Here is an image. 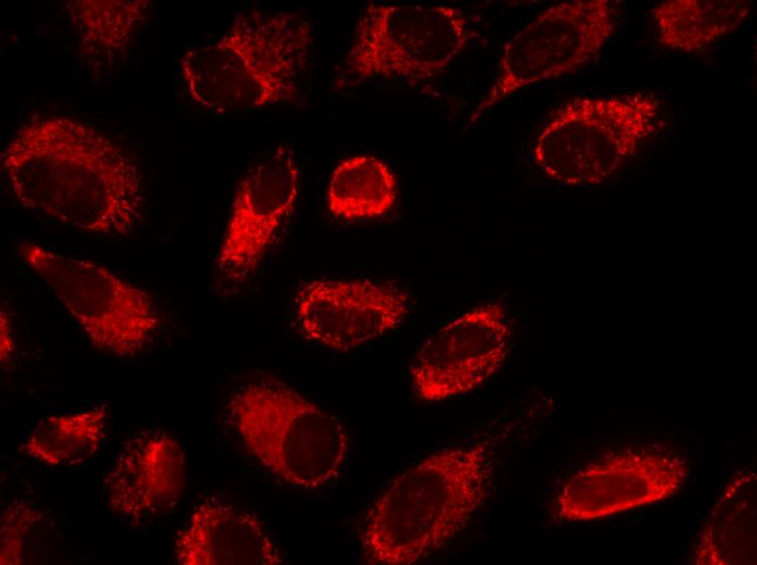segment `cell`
I'll use <instances>...</instances> for the list:
<instances>
[{"mask_svg": "<svg viewBox=\"0 0 757 565\" xmlns=\"http://www.w3.org/2000/svg\"><path fill=\"white\" fill-rule=\"evenodd\" d=\"M0 166L24 209L75 231L122 238L145 219V177L135 155L76 117L32 116L1 151Z\"/></svg>", "mask_w": 757, "mask_h": 565, "instance_id": "obj_1", "label": "cell"}, {"mask_svg": "<svg viewBox=\"0 0 757 565\" xmlns=\"http://www.w3.org/2000/svg\"><path fill=\"white\" fill-rule=\"evenodd\" d=\"M492 473L485 442L438 450L401 472L365 515V561L412 565L444 550L486 502Z\"/></svg>", "mask_w": 757, "mask_h": 565, "instance_id": "obj_2", "label": "cell"}, {"mask_svg": "<svg viewBox=\"0 0 757 565\" xmlns=\"http://www.w3.org/2000/svg\"><path fill=\"white\" fill-rule=\"evenodd\" d=\"M313 41L307 17L253 8L236 14L214 41L182 56V83L190 101L209 111L289 104L300 93Z\"/></svg>", "mask_w": 757, "mask_h": 565, "instance_id": "obj_3", "label": "cell"}, {"mask_svg": "<svg viewBox=\"0 0 757 565\" xmlns=\"http://www.w3.org/2000/svg\"><path fill=\"white\" fill-rule=\"evenodd\" d=\"M226 410L249 453L288 484L318 489L339 475L349 448L345 426L285 382H248Z\"/></svg>", "mask_w": 757, "mask_h": 565, "instance_id": "obj_4", "label": "cell"}, {"mask_svg": "<svg viewBox=\"0 0 757 565\" xmlns=\"http://www.w3.org/2000/svg\"><path fill=\"white\" fill-rule=\"evenodd\" d=\"M473 35L464 13L451 5L368 2L357 20L338 86L431 80L449 67Z\"/></svg>", "mask_w": 757, "mask_h": 565, "instance_id": "obj_5", "label": "cell"}, {"mask_svg": "<svg viewBox=\"0 0 757 565\" xmlns=\"http://www.w3.org/2000/svg\"><path fill=\"white\" fill-rule=\"evenodd\" d=\"M658 111L659 101L646 93L574 98L542 128L533 160L564 185L599 183L655 131Z\"/></svg>", "mask_w": 757, "mask_h": 565, "instance_id": "obj_6", "label": "cell"}, {"mask_svg": "<svg viewBox=\"0 0 757 565\" xmlns=\"http://www.w3.org/2000/svg\"><path fill=\"white\" fill-rule=\"evenodd\" d=\"M18 254L50 288L91 346L117 357H134L161 326L152 297L106 266L23 241Z\"/></svg>", "mask_w": 757, "mask_h": 565, "instance_id": "obj_7", "label": "cell"}, {"mask_svg": "<svg viewBox=\"0 0 757 565\" xmlns=\"http://www.w3.org/2000/svg\"><path fill=\"white\" fill-rule=\"evenodd\" d=\"M613 32L615 9L608 0L547 8L504 46L496 76L467 127L513 93L591 63Z\"/></svg>", "mask_w": 757, "mask_h": 565, "instance_id": "obj_8", "label": "cell"}, {"mask_svg": "<svg viewBox=\"0 0 757 565\" xmlns=\"http://www.w3.org/2000/svg\"><path fill=\"white\" fill-rule=\"evenodd\" d=\"M298 188L297 155L289 143L277 145L247 171L216 256L222 281L240 285L255 275L293 210Z\"/></svg>", "mask_w": 757, "mask_h": 565, "instance_id": "obj_9", "label": "cell"}, {"mask_svg": "<svg viewBox=\"0 0 757 565\" xmlns=\"http://www.w3.org/2000/svg\"><path fill=\"white\" fill-rule=\"evenodd\" d=\"M510 329L499 303H484L436 330L417 351L409 369L417 395L439 402L488 381L508 354Z\"/></svg>", "mask_w": 757, "mask_h": 565, "instance_id": "obj_10", "label": "cell"}, {"mask_svg": "<svg viewBox=\"0 0 757 565\" xmlns=\"http://www.w3.org/2000/svg\"><path fill=\"white\" fill-rule=\"evenodd\" d=\"M688 473L681 455L625 451L588 464L569 477L553 501L559 523L599 519L674 495Z\"/></svg>", "mask_w": 757, "mask_h": 565, "instance_id": "obj_11", "label": "cell"}, {"mask_svg": "<svg viewBox=\"0 0 757 565\" xmlns=\"http://www.w3.org/2000/svg\"><path fill=\"white\" fill-rule=\"evenodd\" d=\"M410 310V296L393 281L313 279L295 298L303 336L332 350L351 351L394 329Z\"/></svg>", "mask_w": 757, "mask_h": 565, "instance_id": "obj_12", "label": "cell"}, {"mask_svg": "<svg viewBox=\"0 0 757 565\" xmlns=\"http://www.w3.org/2000/svg\"><path fill=\"white\" fill-rule=\"evenodd\" d=\"M185 481L186 462L179 443L166 432L146 429L124 442L103 487L113 512L142 522L174 507Z\"/></svg>", "mask_w": 757, "mask_h": 565, "instance_id": "obj_13", "label": "cell"}, {"mask_svg": "<svg viewBox=\"0 0 757 565\" xmlns=\"http://www.w3.org/2000/svg\"><path fill=\"white\" fill-rule=\"evenodd\" d=\"M174 556L183 565H275L278 549L259 518L215 497L193 510L176 533Z\"/></svg>", "mask_w": 757, "mask_h": 565, "instance_id": "obj_14", "label": "cell"}, {"mask_svg": "<svg viewBox=\"0 0 757 565\" xmlns=\"http://www.w3.org/2000/svg\"><path fill=\"white\" fill-rule=\"evenodd\" d=\"M149 3L148 0L65 2V17L83 67L100 77L113 73L144 24Z\"/></svg>", "mask_w": 757, "mask_h": 565, "instance_id": "obj_15", "label": "cell"}, {"mask_svg": "<svg viewBox=\"0 0 757 565\" xmlns=\"http://www.w3.org/2000/svg\"><path fill=\"white\" fill-rule=\"evenodd\" d=\"M750 8L747 0H669L657 4L651 13L662 46L698 52L736 30Z\"/></svg>", "mask_w": 757, "mask_h": 565, "instance_id": "obj_16", "label": "cell"}, {"mask_svg": "<svg viewBox=\"0 0 757 565\" xmlns=\"http://www.w3.org/2000/svg\"><path fill=\"white\" fill-rule=\"evenodd\" d=\"M398 183L393 171L372 155L351 156L333 171L326 190L332 215L346 221L383 216L395 204Z\"/></svg>", "mask_w": 757, "mask_h": 565, "instance_id": "obj_17", "label": "cell"}, {"mask_svg": "<svg viewBox=\"0 0 757 565\" xmlns=\"http://www.w3.org/2000/svg\"><path fill=\"white\" fill-rule=\"evenodd\" d=\"M107 405L40 420L20 451L49 466L75 465L91 457L104 439Z\"/></svg>", "mask_w": 757, "mask_h": 565, "instance_id": "obj_18", "label": "cell"}, {"mask_svg": "<svg viewBox=\"0 0 757 565\" xmlns=\"http://www.w3.org/2000/svg\"><path fill=\"white\" fill-rule=\"evenodd\" d=\"M51 528L42 508L24 499L12 500L0 515V564L22 565L44 561L39 552L51 539Z\"/></svg>", "mask_w": 757, "mask_h": 565, "instance_id": "obj_19", "label": "cell"}, {"mask_svg": "<svg viewBox=\"0 0 757 565\" xmlns=\"http://www.w3.org/2000/svg\"><path fill=\"white\" fill-rule=\"evenodd\" d=\"M0 359L1 364H7L12 360L15 351L14 332L10 317L3 310L0 315Z\"/></svg>", "mask_w": 757, "mask_h": 565, "instance_id": "obj_20", "label": "cell"}]
</instances>
